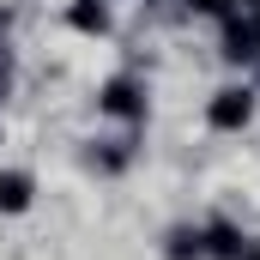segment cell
I'll return each mask as SVG.
<instances>
[{
  "instance_id": "cell-1",
  "label": "cell",
  "mask_w": 260,
  "mask_h": 260,
  "mask_svg": "<svg viewBox=\"0 0 260 260\" xmlns=\"http://www.w3.org/2000/svg\"><path fill=\"white\" fill-rule=\"evenodd\" d=\"M248 115H254V97H248V91H236V85H230V91H218V97H212V109H206V121H212V127H242Z\"/></svg>"
},
{
  "instance_id": "cell-3",
  "label": "cell",
  "mask_w": 260,
  "mask_h": 260,
  "mask_svg": "<svg viewBox=\"0 0 260 260\" xmlns=\"http://www.w3.org/2000/svg\"><path fill=\"white\" fill-rule=\"evenodd\" d=\"M30 206V176L24 170H6L0 176V212H24Z\"/></svg>"
},
{
  "instance_id": "cell-2",
  "label": "cell",
  "mask_w": 260,
  "mask_h": 260,
  "mask_svg": "<svg viewBox=\"0 0 260 260\" xmlns=\"http://www.w3.org/2000/svg\"><path fill=\"white\" fill-rule=\"evenodd\" d=\"M109 115H145V91L133 85V79H109L103 85V97H97Z\"/></svg>"
},
{
  "instance_id": "cell-4",
  "label": "cell",
  "mask_w": 260,
  "mask_h": 260,
  "mask_svg": "<svg viewBox=\"0 0 260 260\" xmlns=\"http://www.w3.org/2000/svg\"><path fill=\"white\" fill-rule=\"evenodd\" d=\"M254 43H260V24H230V30H224V55H230V61H248Z\"/></svg>"
},
{
  "instance_id": "cell-7",
  "label": "cell",
  "mask_w": 260,
  "mask_h": 260,
  "mask_svg": "<svg viewBox=\"0 0 260 260\" xmlns=\"http://www.w3.org/2000/svg\"><path fill=\"white\" fill-rule=\"evenodd\" d=\"M170 254H176V260L200 254V236H188V230H176V236H170Z\"/></svg>"
},
{
  "instance_id": "cell-5",
  "label": "cell",
  "mask_w": 260,
  "mask_h": 260,
  "mask_svg": "<svg viewBox=\"0 0 260 260\" xmlns=\"http://www.w3.org/2000/svg\"><path fill=\"white\" fill-rule=\"evenodd\" d=\"M200 248H212V254H224V260H242V242H236V230H230V224H212Z\"/></svg>"
},
{
  "instance_id": "cell-8",
  "label": "cell",
  "mask_w": 260,
  "mask_h": 260,
  "mask_svg": "<svg viewBox=\"0 0 260 260\" xmlns=\"http://www.w3.org/2000/svg\"><path fill=\"white\" fill-rule=\"evenodd\" d=\"M242 260H260V242H254V248H242Z\"/></svg>"
},
{
  "instance_id": "cell-9",
  "label": "cell",
  "mask_w": 260,
  "mask_h": 260,
  "mask_svg": "<svg viewBox=\"0 0 260 260\" xmlns=\"http://www.w3.org/2000/svg\"><path fill=\"white\" fill-rule=\"evenodd\" d=\"M0 85H6V79H0Z\"/></svg>"
},
{
  "instance_id": "cell-6",
  "label": "cell",
  "mask_w": 260,
  "mask_h": 260,
  "mask_svg": "<svg viewBox=\"0 0 260 260\" xmlns=\"http://www.w3.org/2000/svg\"><path fill=\"white\" fill-rule=\"evenodd\" d=\"M67 18H73V24H79V30H103V24H109V12H103V6H97V0H79V6H73V12H67Z\"/></svg>"
}]
</instances>
